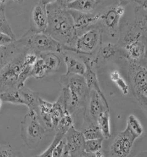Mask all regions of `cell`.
<instances>
[{
  "label": "cell",
  "mask_w": 147,
  "mask_h": 157,
  "mask_svg": "<svg viewBox=\"0 0 147 157\" xmlns=\"http://www.w3.org/2000/svg\"><path fill=\"white\" fill-rule=\"evenodd\" d=\"M97 123L103 138L109 139L111 136L109 110H106L100 114L97 118Z\"/></svg>",
  "instance_id": "23"
},
{
  "label": "cell",
  "mask_w": 147,
  "mask_h": 157,
  "mask_svg": "<svg viewBox=\"0 0 147 157\" xmlns=\"http://www.w3.org/2000/svg\"><path fill=\"white\" fill-rule=\"evenodd\" d=\"M67 3L49 1L47 5L48 26L46 33L63 45V52L73 48L78 37Z\"/></svg>",
  "instance_id": "1"
},
{
  "label": "cell",
  "mask_w": 147,
  "mask_h": 157,
  "mask_svg": "<svg viewBox=\"0 0 147 157\" xmlns=\"http://www.w3.org/2000/svg\"><path fill=\"white\" fill-rule=\"evenodd\" d=\"M63 59L66 67V75H79L84 76L86 71V65L83 60H80L67 52H63Z\"/></svg>",
  "instance_id": "18"
},
{
  "label": "cell",
  "mask_w": 147,
  "mask_h": 157,
  "mask_svg": "<svg viewBox=\"0 0 147 157\" xmlns=\"http://www.w3.org/2000/svg\"><path fill=\"white\" fill-rule=\"evenodd\" d=\"M102 3V1H94V0L68 1L67 8L70 10H75L82 13H94L98 6Z\"/></svg>",
  "instance_id": "19"
},
{
  "label": "cell",
  "mask_w": 147,
  "mask_h": 157,
  "mask_svg": "<svg viewBox=\"0 0 147 157\" xmlns=\"http://www.w3.org/2000/svg\"><path fill=\"white\" fill-rule=\"evenodd\" d=\"M106 110H109V106L107 105L102 97L95 90L90 91L88 102V116L91 120L97 122L98 117Z\"/></svg>",
  "instance_id": "16"
},
{
  "label": "cell",
  "mask_w": 147,
  "mask_h": 157,
  "mask_svg": "<svg viewBox=\"0 0 147 157\" xmlns=\"http://www.w3.org/2000/svg\"><path fill=\"white\" fill-rule=\"evenodd\" d=\"M0 151V157H23L20 152L13 150L10 145H2Z\"/></svg>",
  "instance_id": "32"
},
{
  "label": "cell",
  "mask_w": 147,
  "mask_h": 157,
  "mask_svg": "<svg viewBox=\"0 0 147 157\" xmlns=\"http://www.w3.org/2000/svg\"><path fill=\"white\" fill-rule=\"evenodd\" d=\"M104 138L86 140L85 145V151L87 153H96L101 150Z\"/></svg>",
  "instance_id": "31"
},
{
  "label": "cell",
  "mask_w": 147,
  "mask_h": 157,
  "mask_svg": "<svg viewBox=\"0 0 147 157\" xmlns=\"http://www.w3.org/2000/svg\"><path fill=\"white\" fill-rule=\"evenodd\" d=\"M66 113L67 111L65 109L63 101L59 96L57 100L55 102H53L52 109V120L55 130Z\"/></svg>",
  "instance_id": "22"
},
{
  "label": "cell",
  "mask_w": 147,
  "mask_h": 157,
  "mask_svg": "<svg viewBox=\"0 0 147 157\" xmlns=\"http://www.w3.org/2000/svg\"><path fill=\"white\" fill-rule=\"evenodd\" d=\"M18 90L25 101V106L29 110H34L37 112L39 98L40 97L38 93L25 86L18 89Z\"/></svg>",
  "instance_id": "21"
},
{
  "label": "cell",
  "mask_w": 147,
  "mask_h": 157,
  "mask_svg": "<svg viewBox=\"0 0 147 157\" xmlns=\"http://www.w3.org/2000/svg\"><path fill=\"white\" fill-rule=\"evenodd\" d=\"M103 31L98 23L90 30L78 36L73 48L69 52L79 56H89L97 52L102 45Z\"/></svg>",
  "instance_id": "4"
},
{
  "label": "cell",
  "mask_w": 147,
  "mask_h": 157,
  "mask_svg": "<svg viewBox=\"0 0 147 157\" xmlns=\"http://www.w3.org/2000/svg\"><path fill=\"white\" fill-rule=\"evenodd\" d=\"M73 126V120L71 115L67 112L61 120L57 128L55 129V131L56 132H59L65 135L69 129Z\"/></svg>",
  "instance_id": "29"
},
{
  "label": "cell",
  "mask_w": 147,
  "mask_h": 157,
  "mask_svg": "<svg viewBox=\"0 0 147 157\" xmlns=\"http://www.w3.org/2000/svg\"><path fill=\"white\" fill-rule=\"evenodd\" d=\"M56 54L57 53H46L39 56L44 59L49 73L57 71L61 66V58Z\"/></svg>",
  "instance_id": "26"
},
{
  "label": "cell",
  "mask_w": 147,
  "mask_h": 157,
  "mask_svg": "<svg viewBox=\"0 0 147 157\" xmlns=\"http://www.w3.org/2000/svg\"><path fill=\"white\" fill-rule=\"evenodd\" d=\"M47 129L36 111L29 110L21 123V137L25 145L35 149L44 138Z\"/></svg>",
  "instance_id": "3"
},
{
  "label": "cell",
  "mask_w": 147,
  "mask_h": 157,
  "mask_svg": "<svg viewBox=\"0 0 147 157\" xmlns=\"http://www.w3.org/2000/svg\"><path fill=\"white\" fill-rule=\"evenodd\" d=\"M53 103L48 102L39 97L37 113L40 120L45 126L47 131L54 129L52 120V109Z\"/></svg>",
  "instance_id": "17"
},
{
  "label": "cell",
  "mask_w": 147,
  "mask_h": 157,
  "mask_svg": "<svg viewBox=\"0 0 147 157\" xmlns=\"http://www.w3.org/2000/svg\"><path fill=\"white\" fill-rule=\"evenodd\" d=\"M83 62L86 65V71L84 75L87 86L90 90H95L104 99L107 105L109 106V104L105 95L102 93L100 84L99 82L97 73L96 72V65L93 62V60L85 56H80Z\"/></svg>",
  "instance_id": "14"
},
{
  "label": "cell",
  "mask_w": 147,
  "mask_h": 157,
  "mask_svg": "<svg viewBox=\"0 0 147 157\" xmlns=\"http://www.w3.org/2000/svg\"><path fill=\"white\" fill-rule=\"evenodd\" d=\"M25 54L26 53L22 54L1 67V93L13 89H18V79L24 66V57Z\"/></svg>",
  "instance_id": "6"
},
{
  "label": "cell",
  "mask_w": 147,
  "mask_h": 157,
  "mask_svg": "<svg viewBox=\"0 0 147 157\" xmlns=\"http://www.w3.org/2000/svg\"><path fill=\"white\" fill-rule=\"evenodd\" d=\"M60 81L61 86H66L84 101L89 102L91 90L88 89L84 76L63 74L61 77Z\"/></svg>",
  "instance_id": "10"
},
{
  "label": "cell",
  "mask_w": 147,
  "mask_h": 157,
  "mask_svg": "<svg viewBox=\"0 0 147 157\" xmlns=\"http://www.w3.org/2000/svg\"><path fill=\"white\" fill-rule=\"evenodd\" d=\"M19 39L28 51L34 52L38 56L63 52V45L46 33H34L29 30Z\"/></svg>",
  "instance_id": "2"
},
{
  "label": "cell",
  "mask_w": 147,
  "mask_h": 157,
  "mask_svg": "<svg viewBox=\"0 0 147 157\" xmlns=\"http://www.w3.org/2000/svg\"><path fill=\"white\" fill-rule=\"evenodd\" d=\"M126 128H128L138 138L141 136L143 133V128L141 124L137 119V117L133 114H130L128 116Z\"/></svg>",
  "instance_id": "28"
},
{
  "label": "cell",
  "mask_w": 147,
  "mask_h": 157,
  "mask_svg": "<svg viewBox=\"0 0 147 157\" xmlns=\"http://www.w3.org/2000/svg\"><path fill=\"white\" fill-rule=\"evenodd\" d=\"M138 137L126 128L119 132L111 145V155L112 157H128Z\"/></svg>",
  "instance_id": "7"
},
{
  "label": "cell",
  "mask_w": 147,
  "mask_h": 157,
  "mask_svg": "<svg viewBox=\"0 0 147 157\" xmlns=\"http://www.w3.org/2000/svg\"><path fill=\"white\" fill-rule=\"evenodd\" d=\"M49 74L44 59L39 57L36 63L34 64L31 71V77L37 79H41Z\"/></svg>",
  "instance_id": "27"
},
{
  "label": "cell",
  "mask_w": 147,
  "mask_h": 157,
  "mask_svg": "<svg viewBox=\"0 0 147 157\" xmlns=\"http://www.w3.org/2000/svg\"><path fill=\"white\" fill-rule=\"evenodd\" d=\"M134 93L141 108L147 113V96L138 93Z\"/></svg>",
  "instance_id": "34"
},
{
  "label": "cell",
  "mask_w": 147,
  "mask_h": 157,
  "mask_svg": "<svg viewBox=\"0 0 147 157\" xmlns=\"http://www.w3.org/2000/svg\"><path fill=\"white\" fill-rule=\"evenodd\" d=\"M27 52V48L20 39L15 40L10 45L0 46L1 67Z\"/></svg>",
  "instance_id": "15"
},
{
  "label": "cell",
  "mask_w": 147,
  "mask_h": 157,
  "mask_svg": "<svg viewBox=\"0 0 147 157\" xmlns=\"http://www.w3.org/2000/svg\"><path fill=\"white\" fill-rule=\"evenodd\" d=\"M65 149L70 157H77L85 151L86 140L82 132L72 126L65 135Z\"/></svg>",
  "instance_id": "11"
},
{
  "label": "cell",
  "mask_w": 147,
  "mask_h": 157,
  "mask_svg": "<svg viewBox=\"0 0 147 157\" xmlns=\"http://www.w3.org/2000/svg\"><path fill=\"white\" fill-rule=\"evenodd\" d=\"M77 157H96L95 153H87L86 151L83 152L82 153L80 154Z\"/></svg>",
  "instance_id": "38"
},
{
  "label": "cell",
  "mask_w": 147,
  "mask_h": 157,
  "mask_svg": "<svg viewBox=\"0 0 147 157\" xmlns=\"http://www.w3.org/2000/svg\"><path fill=\"white\" fill-rule=\"evenodd\" d=\"M128 77L134 93L147 96V67L139 62L130 61Z\"/></svg>",
  "instance_id": "8"
},
{
  "label": "cell",
  "mask_w": 147,
  "mask_h": 157,
  "mask_svg": "<svg viewBox=\"0 0 147 157\" xmlns=\"http://www.w3.org/2000/svg\"><path fill=\"white\" fill-rule=\"evenodd\" d=\"M6 3L7 1H0V33L8 35L15 40H17L15 35L13 33L5 15Z\"/></svg>",
  "instance_id": "24"
},
{
  "label": "cell",
  "mask_w": 147,
  "mask_h": 157,
  "mask_svg": "<svg viewBox=\"0 0 147 157\" xmlns=\"http://www.w3.org/2000/svg\"><path fill=\"white\" fill-rule=\"evenodd\" d=\"M120 77H121V74H120V73L117 71H114L112 72L110 74V78L113 82Z\"/></svg>",
  "instance_id": "36"
},
{
  "label": "cell",
  "mask_w": 147,
  "mask_h": 157,
  "mask_svg": "<svg viewBox=\"0 0 147 157\" xmlns=\"http://www.w3.org/2000/svg\"><path fill=\"white\" fill-rule=\"evenodd\" d=\"M128 2L121 1L115 6L109 7L101 13L98 25L102 30L111 37H116L119 29V22L125 12V6Z\"/></svg>",
  "instance_id": "5"
},
{
  "label": "cell",
  "mask_w": 147,
  "mask_h": 157,
  "mask_svg": "<svg viewBox=\"0 0 147 157\" xmlns=\"http://www.w3.org/2000/svg\"><path fill=\"white\" fill-rule=\"evenodd\" d=\"M1 105L2 102H8L25 106V101L18 89H13L0 93Z\"/></svg>",
  "instance_id": "25"
},
{
  "label": "cell",
  "mask_w": 147,
  "mask_h": 157,
  "mask_svg": "<svg viewBox=\"0 0 147 157\" xmlns=\"http://www.w3.org/2000/svg\"><path fill=\"white\" fill-rule=\"evenodd\" d=\"M15 40L8 35L0 33V46H6L10 45Z\"/></svg>",
  "instance_id": "35"
},
{
  "label": "cell",
  "mask_w": 147,
  "mask_h": 157,
  "mask_svg": "<svg viewBox=\"0 0 147 157\" xmlns=\"http://www.w3.org/2000/svg\"><path fill=\"white\" fill-rule=\"evenodd\" d=\"M114 83H115V84L120 89V90L121 91V93L124 95L128 94V93L129 92V86L121 76L119 78H118L116 81H115L114 82Z\"/></svg>",
  "instance_id": "33"
},
{
  "label": "cell",
  "mask_w": 147,
  "mask_h": 157,
  "mask_svg": "<svg viewBox=\"0 0 147 157\" xmlns=\"http://www.w3.org/2000/svg\"><path fill=\"white\" fill-rule=\"evenodd\" d=\"M115 58L128 59V56L123 48L108 42L102 44L97 52L95 59L93 60L96 67L101 62L108 61Z\"/></svg>",
  "instance_id": "13"
},
{
  "label": "cell",
  "mask_w": 147,
  "mask_h": 157,
  "mask_svg": "<svg viewBox=\"0 0 147 157\" xmlns=\"http://www.w3.org/2000/svg\"><path fill=\"white\" fill-rule=\"evenodd\" d=\"M138 6L147 11V1H135Z\"/></svg>",
  "instance_id": "37"
},
{
  "label": "cell",
  "mask_w": 147,
  "mask_h": 157,
  "mask_svg": "<svg viewBox=\"0 0 147 157\" xmlns=\"http://www.w3.org/2000/svg\"><path fill=\"white\" fill-rule=\"evenodd\" d=\"M143 59L146 61H147V38H145V52H144V56Z\"/></svg>",
  "instance_id": "39"
},
{
  "label": "cell",
  "mask_w": 147,
  "mask_h": 157,
  "mask_svg": "<svg viewBox=\"0 0 147 157\" xmlns=\"http://www.w3.org/2000/svg\"><path fill=\"white\" fill-rule=\"evenodd\" d=\"M65 135L59 132H56L54 139H53L51 145L48 147V148L41 154L37 155L32 156L31 157H52V153L55 148L58 144L64 138Z\"/></svg>",
  "instance_id": "30"
},
{
  "label": "cell",
  "mask_w": 147,
  "mask_h": 157,
  "mask_svg": "<svg viewBox=\"0 0 147 157\" xmlns=\"http://www.w3.org/2000/svg\"><path fill=\"white\" fill-rule=\"evenodd\" d=\"M95 154H96V157H105L104 154V153L101 150L96 152Z\"/></svg>",
  "instance_id": "40"
},
{
  "label": "cell",
  "mask_w": 147,
  "mask_h": 157,
  "mask_svg": "<svg viewBox=\"0 0 147 157\" xmlns=\"http://www.w3.org/2000/svg\"><path fill=\"white\" fill-rule=\"evenodd\" d=\"M49 1H39L33 6L31 13V27L34 33H46L48 26L47 5Z\"/></svg>",
  "instance_id": "9"
},
{
  "label": "cell",
  "mask_w": 147,
  "mask_h": 157,
  "mask_svg": "<svg viewBox=\"0 0 147 157\" xmlns=\"http://www.w3.org/2000/svg\"><path fill=\"white\" fill-rule=\"evenodd\" d=\"M85 127L82 130V133L86 140H94L98 138H104L97 122L91 120L90 117L85 113Z\"/></svg>",
  "instance_id": "20"
},
{
  "label": "cell",
  "mask_w": 147,
  "mask_h": 157,
  "mask_svg": "<svg viewBox=\"0 0 147 157\" xmlns=\"http://www.w3.org/2000/svg\"><path fill=\"white\" fill-rule=\"evenodd\" d=\"M70 12L73 17L75 27L78 36L95 27L99 23L101 15V13H87L75 10H70Z\"/></svg>",
  "instance_id": "12"
}]
</instances>
